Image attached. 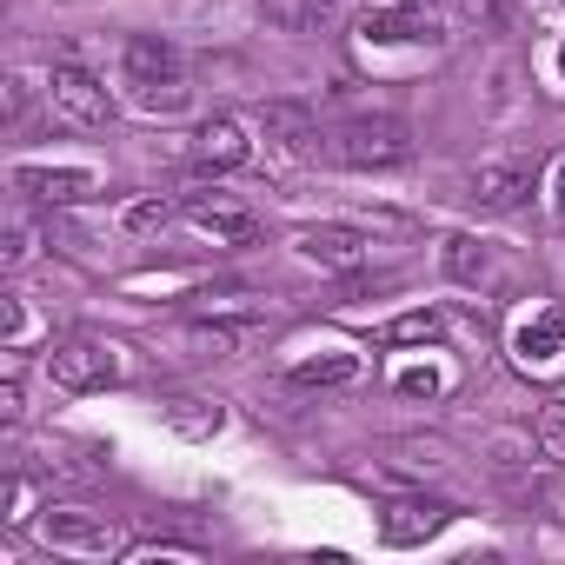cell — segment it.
Instances as JSON below:
<instances>
[{"mask_svg":"<svg viewBox=\"0 0 565 565\" xmlns=\"http://www.w3.org/2000/svg\"><path fill=\"white\" fill-rule=\"evenodd\" d=\"M459 14L479 21V28H499V0H459Z\"/></svg>","mask_w":565,"mask_h":565,"instance_id":"23","label":"cell"},{"mask_svg":"<svg viewBox=\"0 0 565 565\" xmlns=\"http://www.w3.org/2000/svg\"><path fill=\"white\" fill-rule=\"evenodd\" d=\"M512 353H519V366H558L565 360V307H539L532 320H519V333H512Z\"/></svg>","mask_w":565,"mask_h":565,"instance_id":"5","label":"cell"},{"mask_svg":"<svg viewBox=\"0 0 565 565\" xmlns=\"http://www.w3.org/2000/svg\"><path fill=\"white\" fill-rule=\"evenodd\" d=\"M486 266H492V259H486V246H479L472 233L446 239V273H452V279H466V287H472V279H486Z\"/></svg>","mask_w":565,"mask_h":565,"instance_id":"17","label":"cell"},{"mask_svg":"<svg viewBox=\"0 0 565 565\" xmlns=\"http://www.w3.org/2000/svg\"><path fill=\"white\" fill-rule=\"evenodd\" d=\"M54 114L74 120V127H107L114 120V94L87 67H54Z\"/></svg>","mask_w":565,"mask_h":565,"instance_id":"3","label":"cell"},{"mask_svg":"<svg viewBox=\"0 0 565 565\" xmlns=\"http://www.w3.org/2000/svg\"><path fill=\"white\" fill-rule=\"evenodd\" d=\"M446 519H452V505H439V499H393V505L380 512V539H386V545H419V539H433Z\"/></svg>","mask_w":565,"mask_h":565,"instance_id":"6","label":"cell"},{"mask_svg":"<svg viewBox=\"0 0 565 565\" xmlns=\"http://www.w3.org/2000/svg\"><path fill=\"white\" fill-rule=\"evenodd\" d=\"M47 373H54V386H67V393H100V386L120 380V360H114V347H100V340H61V347L47 353Z\"/></svg>","mask_w":565,"mask_h":565,"instance_id":"2","label":"cell"},{"mask_svg":"<svg viewBox=\"0 0 565 565\" xmlns=\"http://www.w3.org/2000/svg\"><path fill=\"white\" fill-rule=\"evenodd\" d=\"M14 186H21L28 200L74 206V200H87V193H94V173H81V167H14Z\"/></svg>","mask_w":565,"mask_h":565,"instance_id":"8","label":"cell"},{"mask_svg":"<svg viewBox=\"0 0 565 565\" xmlns=\"http://www.w3.org/2000/svg\"><path fill=\"white\" fill-rule=\"evenodd\" d=\"M552 213H565V153L552 160Z\"/></svg>","mask_w":565,"mask_h":565,"instance_id":"26","label":"cell"},{"mask_svg":"<svg viewBox=\"0 0 565 565\" xmlns=\"http://www.w3.org/2000/svg\"><path fill=\"white\" fill-rule=\"evenodd\" d=\"M193 160H200L206 173L246 167V134H239V120H206V127L193 134Z\"/></svg>","mask_w":565,"mask_h":565,"instance_id":"11","label":"cell"},{"mask_svg":"<svg viewBox=\"0 0 565 565\" xmlns=\"http://www.w3.org/2000/svg\"><path fill=\"white\" fill-rule=\"evenodd\" d=\"M386 340H393V347H419V340H439V313H399Z\"/></svg>","mask_w":565,"mask_h":565,"instance_id":"18","label":"cell"},{"mask_svg":"<svg viewBox=\"0 0 565 565\" xmlns=\"http://www.w3.org/2000/svg\"><path fill=\"white\" fill-rule=\"evenodd\" d=\"M393 8H433V0H393Z\"/></svg>","mask_w":565,"mask_h":565,"instance_id":"28","label":"cell"},{"mask_svg":"<svg viewBox=\"0 0 565 565\" xmlns=\"http://www.w3.org/2000/svg\"><path fill=\"white\" fill-rule=\"evenodd\" d=\"M525 193H532V173L525 167H512V160H492V167H479L472 173V206L479 213H512V206H525Z\"/></svg>","mask_w":565,"mask_h":565,"instance_id":"7","label":"cell"},{"mask_svg":"<svg viewBox=\"0 0 565 565\" xmlns=\"http://www.w3.org/2000/svg\"><path fill=\"white\" fill-rule=\"evenodd\" d=\"M266 134H279L294 153H313V120H307V107H287V100H273L266 107Z\"/></svg>","mask_w":565,"mask_h":565,"instance_id":"15","label":"cell"},{"mask_svg":"<svg viewBox=\"0 0 565 565\" xmlns=\"http://www.w3.org/2000/svg\"><path fill=\"white\" fill-rule=\"evenodd\" d=\"M373 47H399V41H439V21L426 8H393V14H366L360 28Z\"/></svg>","mask_w":565,"mask_h":565,"instance_id":"12","label":"cell"},{"mask_svg":"<svg viewBox=\"0 0 565 565\" xmlns=\"http://www.w3.org/2000/svg\"><path fill=\"white\" fill-rule=\"evenodd\" d=\"M558 74H565V47H558Z\"/></svg>","mask_w":565,"mask_h":565,"instance_id":"29","label":"cell"},{"mask_svg":"<svg viewBox=\"0 0 565 565\" xmlns=\"http://www.w3.org/2000/svg\"><path fill=\"white\" fill-rule=\"evenodd\" d=\"M21 340H28V307L8 300V347H21Z\"/></svg>","mask_w":565,"mask_h":565,"instance_id":"24","label":"cell"},{"mask_svg":"<svg viewBox=\"0 0 565 565\" xmlns=\"http://www.w3.org/2000/svg\"><path fill=\"white\" fill-rule=\"evenodd\" d=\"M353 373H360L353 353H327V360H300L294 366V386H347Z\"/></svg>","mask_w":565,"mask_h":565,"instance_id":"16","label":"cell"},{"mask_svg":"<svg viewBox=\"0 0 565 565\" xmlns=\"http://www.w3.org/2000/svg\"><path fill=\"white\" fill-rule=\"evenodd\" d=\"M294 246H300L313 266H327V273H353V266L366 259V239H360L353 226H307Z\"/></svg>","mask_w":565,"mask_h":565,"instance_id":"10","label":"cell"},{"mask_svg":"<svg viewBox=\"0 0 565 565\" xmlns=\"http://www.w3.org/2000/svg\"><path fill=\"white\" fill-rule=\"evenodd\" d=\"M439 386H446V380H439V373H433V366H406V373H399V393H413V399H419V393H426V399H433V393H439Z\"/></svg>","mask_w":565,"mask_h":565,"instance_id":"22","label":"cell"},{"mask_svg":"<svg viewBox=\"0 0 565 565\" xmlns=\"http://www.w3.org/2000/svg\"><path fill=\"white\" fill-rule=\"evenodd\" d=\"M186 213H193L206 233H220V239H253V233H259V220H253L246 206H226V200H193Z\"/></svg>","mask_w":565,"mask_h":565,"instance_id":"13","label":"cell"},{"mask_svg":"<svg viewBox=\"0 0 565 565\" xmlns=\"http://www.w3.org/2000/svg\"><path fill=\"white\" fill-rule=\"evenodd\" d=\"M167 426H173L180 439H213V433L226 426V413H220L213 399H167Z\"/></svg>","mask_w":565,"mask_h":565,"instance_id":"14","label":"cell"},{"mask_svg":"<svg viewBox=\"0 0 565 565\" xmlns=\"http://www.w3.org/2000/svg\"><path fill=\"white\" fill-rule=\"evenodd\" d=\"M0 413H8V419H21V380H8V386H0Z\"/></svg>","mask_w":565,"mask_h":565,"instance_id":"27","label":"cell"},{"mask_svg":"<svg viewBox=\"0 0 565 565\" xmlns=\"http://www.w3.org/2000/svg\"><path fill=\"white\" fill-rule=\"evenodd\" d=\"M539 446H545L552 459H565V406H545V413H539Z\"/></svg>","mask_w":565,"mask_h":565,"instance_id":"21","label":"cell"},{"mask_svg":"<svg viewBox=\"0 0 565 565\" xmlns=\"http://www.w3.org/2000/svg\"><path fill=\"white\" fill-rule=\"evenodd\" d=\"M333 153L347 160V167H406L413 160V140H406V127L399 120H347L340 134H333Z\"/></svg>","mask_w":565,"mask_h":565,"instance_id":"1","label":"cell"},{"mask_svg":"<svg viewBox=\"0 0 565 565\" xmlns=\"http://www.w3.org/2000/svg\"><path fill=\"white\" fill-rule=\"evenodd\" d=\"M186 100H193V87H186V81H167V87H140V107H147V114H180Z\"/></svg>","mask_w":565,"mask_h":565,"instance_id":"19","label":"cell"},{"mask_svg":"<svg viewBox=\"0 0 565 565\" xmlns=\"http://www.w3.org/2000/svg\"><path fill=\"white\" fill-rule=\"evenodd\" d=\"M41 539H47L54 552H74V558H107V552H120V532H114L107 519H94V512H47V519H41Z\"/></svg>","mask_w":565,"mask_h":565,"instance_id":"4","label":"cell"},{"mask_svg":"<svg viewBox=\"0 0 565 565\" xmlns=\"http://www.w3.org/2000/svg\"><path fill=\"white\" fill-rule=\"evenodd\" d=\"M127 81H134V87L186 81V74H180V47H173V41H160V34H134V41H127Z\"/></svg>","mask_w":565,"mask_h":565,"instance_id":"9","label":"cell"},{"mask_svg":"<svg viewBox=\"0 0 565 565\" xmlns=\"http://www.w3.org/2000/svg\"><path fill=\"white\" fill-rule=\"evenodd\" d=\"M167 220H173L167 200H140V206H127V233H160Z\"/></svg>","mask_w":565,"mask_h":565,"instance_id":"20","label":"cell"},{"mask_svg":"<svg viewBox=\"0 0 565 565\" xmlns=\"http://www.w3.org/2000/svg\"><path fill=\"white\" fill-rule=\"evenodd\" d=\"M28 259V226H8V266H21Z\"/></svg>","mask_w":565,"mask_h":565,"instance_id":"25","label":"cell"}]
</instances>
